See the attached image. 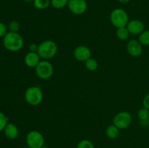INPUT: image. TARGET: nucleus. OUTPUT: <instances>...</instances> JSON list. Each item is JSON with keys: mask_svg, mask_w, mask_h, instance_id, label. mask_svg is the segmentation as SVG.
Segmentation results:
<instances>
[{"mask_svg": "<svg viewBox=\"0 0 149 148\" xmlns=\"http://www.w3.org/2000/svg\"><path fill=\"white\" fill-rule=\"evenodd\" d=\"M74 58L79 62H86L92 56V52L90 48L84 45H80L74 50Z\"/></svg>", "mask_w": 149, "mask_h": 148, "instance_id": "obj_9", "label": "nucleus"}, {"mask_svg": "<svg viewBox=\"0 0 149 148\" xmlns=\"http://www.w3.org/2000/svg\"><path fill=\"white\" fill-rule=\"evenodd\" d=\"M58 45L54 41L47 39L39 44L37 53L41 59L49 60L56 55L58 52Z\"/></svg>", "mask_w": 149, "mask_h": 148, "instance_id": "obj_2", "label": "nucleus"}, {"mask_svg": "<svg viewBox=\"0 0 149 148\" xmlns=\"http://www.w3.org/2000/svg\"><path fill=\"white\" fill-rule=\"evenodd\" d=\"M138 118L142 123L149 121V110L143 107L138 112Z\"/></svg>", "mask_w": 149, "mask_h": 148, "instance_id": "obj_17", "label": "nucleus"}, {"mask_svg": "<svg viewBox=\"0 0 149 148\" xmlns=\"http://www.w3.org/2000/svg\"><path fill=\"white\" fill-rule=\"evenodd\" d=\"M38 47H39V44H36L31 43L29 45V52H37L38 51Z\"/></svg>", "mask_w": 149, "mask_h": 148, "instance_id": "obj_26", "label": "nucleus"}, {"mask_svg": "<svg viewBox=\"0 0 149 148\" xmlns=\"http://www.w3.org/2000/svg\"><path fill=\"white\" fill-rule=\"evenodd\" d=\"M69 0H50L51 4L55 9H62L65 6H68Z\"/></svg>", "mask_w": 149, "mask_h": 148, "instance_id": "obj_20", "label": "nucleus"}, {"mask_svg": "<svg viewBox=\"0 0 149 148\" xmlns=\"http://www.w3.org/2000/svg\"><path fill=\"white\" fill-rule=\"evenodd\" d=\"M26 142L29 148H43L45 146L44 136L41 132L36 130L31 131L27 133Z\"/></svg>", "mask_w": 149, "mask_h": 148, "instance_id": "obj_5", "label": "nucleus"}, {"mask_svg": "<svg viewBox=\"0 0 149 148\" xmlns=\"http://www.w3.org/2000/svg\"><path fill=\"white\" fill-rule=\"evenodd\" d=\"M132 123V115L129 112L122 111L118 113L113 118V124L119 129H126Z\"/></svg>", "mask_w": 149, "mask_h": 148, "instance_id": "obj_7", "label": "nucleus"}, {"mask_svg": "<svg viewBox=\"0 0 149 148\" xmlns=\"http://www.w3.org/2000/svg\"><path fill=\"white\" fill-rule=\"evenodd\" d=\"M148 75H149V69H148Z\"/></svg>", "mask_w": 149, "mask_h": 148, "instance_id": "obj_30", "label": "nucleus"}, {"mask_svg": "<svg viewBox=\"0 0 149 148\" xmlns=\"http://www.w3.org/2000/svg\"><path fill=\"white\" fill-rule=\"evenodd\" d=\"M84 63H85L86 68L90 71H95L98 68V62L94 58L90 57L86 62H84Z\"/></svg>", "mask_w": 149, "mask_h": 148, "instance_id": "obj_18", "label": "nucleus"}, {"mask_svg": "<svg viewBox=\"0 0 149 148\" xmlns=\"http://www.w3.org/2000/svg\"><path fill=\"white\" fill-rule=\"evenodd\" d=\"M25 2H27V3H30V2H33L34 0H23Z\"/></svg>", "mask_w": 149, "mask_h": 148, "instance_id": "obj_28", "label": "nucleus"}, {"mask_svg": "<svg viewBox=\"0 0 149 148\" xmlns=\"http://www.w3.org/2000/svg\"><path fill=\"white\" fill-rule=\"evenodd\" d=\"M4 133L6 137L10 140L17 139L19 136V129L15 124L8 123L4 129Z\"/></svg>", "mask_w": 149, "mask_h": 148, "instance_id": "obj_13", "label": "nucleus"}, {"mask_svg": "<svg viewBox=\"0 0 149 148\" xmlns=\"http://www.w3.org/2000/svg\"><path fill=\"white\" fill-rule=\"evenodd\" d=\"M68 7L71 12L80 15L87 11V3L86 0H69Z\"/></svg>", "mask_w": 149, "mask_h": 148, "instance_id": "obj_8", "label": "nucleus"}, {"mask_svg": "<svg viewBox=\"0 0 149 148\" xmlns=\"http://www.w3.org/2000/svg\"><path fill=\"white\" fill-rule=\"evenodd\" d=\"M128 30L131 35L134 36H139L143 31L145 30V25L143 21L140 20H132L129 21L127 26Z\"/></svg>", "mask_w": 149, "mask_h": 148, "instance_id": "obj_11", "label": "nucleus"}, {"mask_svg": "<svg viewBox=\"0 0 149 148\" xmlns=\"http://www.w3.org/2000/svg\"><path fill=\"white\" fill-rule=\"evenodd\" d=\"M20 25L19 22H17V20H12L9 24L8 28L10 31L18 32V30H20Z\"/></svg>", "mask_w": 149, "mask_h": 148, "instance_id": "obj_23", "label": "nucleus"}, {"mask_svg": "<svg viewBox=\"0 0 149 148\" xmlns=\"http://www.w3.org/2000/svg\"><path fill=\"white\" fill-rule=\"evenodd\" d=\"M7 29L8 28L7 27V26L2 22H0V38L4 37L7 34Z\"/></svg>", "mask_w": 149, "mask_h": 148, "instance_id": "obj_24", "label": "nucleus"}, {"mask_svg": "<svg viewBox=\"0 0 149 148\" xmlns=\"http://www.w3.org/2000/svg\"><path fill=\"white\" fill-rule=\"evenodd\" d=\"M138 41L142 44V46H149V30L143 31L138 37Z\"/></svg>", "mask_w": 149, "mask_h": 148, "instance_id": "obj_19", "label": "nucleus"}, {"mask_svg": "<svg viewBox=\"0 0 149 148\" xmlns=\"http://www.w3.org/2000/svg\"><path fill=\"white\" fill-rule=\"evenodd\" d=\"M43 148H47V147L46 146H45V147H44Z\"/></svg>", "mask_w": 149, "mask_h": 148, "instance_id": "obj_29", "label": "nucleus"}, {"mask_svg": "<svg viewBox=\"0 0 149 148\" xmlns=\"http://www.w3.org/2000/svg\"><path fill=\"white\" fill-rule=\"evenodd\" d=\"M77 148H95L93 142L89 139H81L77 144Z\"/></svg>", "mask_w": 149, "mask_h": 148, "instance_id": "obj_21", "label": "nucleus"}, {"mask_svg": "<svg viewBox=\"0 0 149 148\" xmlns=\"http://www.w3.org/2000/svg\"><path fill=\"white\" fill-rule=\"evenodd\" d=\"M24 97L28 104L31 106H38L42 103L44 96L40 87L33 86L26 90Z\"/></svg>", "mask_w": 149, "mask_h": 148, "instance_id": "obj_4", "label": "nucleus"}, {"mask_svg": "<svg viewBox=\"0 0 149 148\" xmlns=\"http://www.w3.org/2000/svg\"><path fill=\"white\" fill-rule=\"evenodd\" d=\"M36 75L42 80H47L52 76L54 73L53 65L48 60L42 59L35 68Z\"/></svg>", "mask_w": 149, "mask_h": 148, "instance_id": "obj_6", "label": "nucleus"}, {"mask_svg": "<svg viewBox=\"0 0 149 148\" xmlns=\"http://www.w3.org/2000/svg\"><path fill=\"white\" fill-rule=\"evenodd\" d=\"M127 51L131 57H138L143 53V46L138 40L131 39L127 42Z\"/></svg>", "mask_w": 149, "mask_h": 148, "instance_id": "obj_10", "label": "nucleus"}, {"mask_svg": "<svg viewBox=\"0 0 149 148\" xmlns=\"http://www.w3.org/2000/svg\"><path fill=\"white\" fill-rule=\"evenodd\" d=\"M41 61V57L37 52H29L24 57V62L29 68H36Z\"/></svg>", "mask_w": 149, "mask_h": 148, "instance_id": "obj_12", "label": "nucleus"}, {"mask_svg": "<svg viewBox=\"0 0 149 148\" xmlns=\"http://www.w3.org/2000/svg\"><path fill=\"white\" fill-rule=\"evenodd\" d=\"M119 2L122 3V4H127V3H128L129 1H130V0H117Z\"/></svg>", "mask_w": 149, "mask_h": 148, "instance_id": "obj_27", "label": "nucleus"}, {"mask_svg": "<svg viewBox=\"0 0 149 148\" xmlns=\"http://www.w3.org/2000/svg\"><path fill=\"white\" fill-rule=\"evenodd\" d=\"M110 21L116 28L126 27L129 23V16L124 9L116 8L111 12Z\"/></svg>", "mask_w": 149, "mask_h": 148, "instance_id": "obj_3", "label": "nucleus"}, {"mask_svg": "<svg viewBox=\"0 0 149 148\" xmlns=\"http://www.w3.org/2000/svg\"><path fill=\"white\" fill-rule=\"evenodd\" d=\"M33 6L37 10H43L48 8L51 4L50 0H34L33 2Z\"/></svg>", "mask_w": 149, "mask_h": 148, "instance_id": "obj_16", "label": "nucleus"}, {"mask_svg": "<svg viewBox=\"0 0 149 148\" xmlns=\"http://www.w3.org/2000/svg\"><path fill=\"white\" fill-rule=\"evenodd\" d=\"M143 105L144 107L149 110V94H146L143 100Z\"/></svg>", "mask_w": 149, "mask_h": 148, "instance_id": "obj_25", "label": "nucleus"}, {"mask_svg": "<svg viewBox=\"0 0 149 148\" xmlns=\"http://www.w3.org/2000/svg\"><path fill=\"white\" fill-rule=\"evenodd\" d=\"M119 130L116 126L113 124L109 125L106 130V134L109 139H115L119 136Z\"/></svg>", "mask_w": 149, "mask_h": 148, "instance_id": "obj_14", "label": "nucleus"}, {"mask_svg": "<svg viewBox=\"0 0 149 148\" xmlns=\"http://www.w3.org/2000/svg\"><path fill=\"white\" fill-rule=\"evenodd\" d=\"M3 45L7 50L12 52L20 51L23 48L24 41L18 32H7L3 37Z\"/></svg>", "mask_w": 149, "mask_h": 148, "instance_id": "obj_1", "label": "nucleus"}, {"mask_svg": "<svg viewBox=\"0 0 149 148\" xmlns=\"http://www.w3.org/2000/svg\"><path fill=\"white\" fill-rule=\"evenodd\" d=\"M8 123V118L4 113L0 111V132L4 131V128Z\"/></svg>", "mask_w": 149, "mask_h": 148, "instance_id": "obj_22", "label": "nucleus"}, {"mask_svg": "<svg viewBox=\"0 0 149 148\" xmlns=\"http://www.w3.org/2000/svg\"><path fill=\"white\" fill-rule=\"evenodd\" d=\"M130 33L127 26L126 27L119 28L116 30V36L121 41L127 40L130 37Z\"/></svg>", "mask_w": 149, "mask_h": 148, "instance_id": "obj_15", "label": "nucleus"}]
</instances>
